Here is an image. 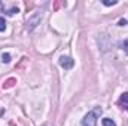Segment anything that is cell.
<instances>
[{
  "instance_id": "cell-8",
  "label": "cell",
  "mask_w": 128,
  "mask_h": 126,
  "mask_svg": "<svg viewBox=\"0 0 128 126\" xmlns=\"http://www.w3.org/2000/svg\"><path fill=\"white\" fill-rule=\"evenodd\" d=\"M119 46H121V49H122V51H124V52H125V54L128 55V40H124V42H121V43H119Z\"/></svg>"
},
{
  "instance_id": "cell-4",
  "label": "cell",
  "mask_w": 128,
  "mask_h": 126,
  "mask_svg": "<svg viewBox=\"0 0 128 126\" xmlns=\"http://www.w3.org/2000/svg\"><path fill=\"white\" fill-rule=\"evenodd\" d=\"M118 105H119L121 108H124V110H127L128 111V92H124V94L119 96V99H118Z\"/></svg>"
},
{
  "instance_id": "cell-5",
  "label": "cell",
  "mask_w": 128,
  "mask_h": 126,
  "mask_svg": "<svg viewBox=\"0 0 128 126\" xmlns=\"http://www.w3.org/2000/svg\"><path fill=\"white\" fill-rule=\"evenodd\" d=\"M15 83H16V79H15V77H9V79L3 83V89H9V88L15 86Z\"/></svg>"
},
{
  "instance_id": "cell-3",
  "label": "cell",
  "mask_w": 128,
  "mask_h": 126,
  "mask_svg": "<svg viewBox=\"0 0 128 126\" xmlns=\"http://www.w3.org/2000/svg\"><path fill=\"white\" fill-rule=\"evenodd\" d=\"M58 64L63 67L64 70H70V68H73V65H74V61H73L70 57H66V55H63V57H60V60H58Z\"/></svg>"
},
{
  "instance_id": "cell-9",
  "label": "cell",
  "mask_w": 128,
  "mask_h": 126,
  "mask_svg": "<svg viewBox=\"0 0 128 126\" xmlns=\"http://www.w3.org/2000/svg\"><path fill=\"white\" fill-rule=\"evenodd\" d=\"M4 30H6V19L0 16V31H4Z\"/></svg>"
},
{
  "instance_id": "cell-1",
  "label": "cell",
  "mask_w": 128,
  "mask_h": 126,
  "mask_svg": "<svg viewBox=\"0 0 128 126\" xmlns=\"http://www.w3.org/2000/svg\"><path fill=\"white\" fill-rule=\"evenodd\" d=\"M101 107H96L94 110L88 111L84 119H82V126H97V122L100 119V114H101Z\"/></svg>"
},
{
  "instance_id": "cell-6",
  "label": "cell",
  "mask_w": 128,
  "mask_h": 126,
  "mask_svg": "<svg viewBox=\"0 0 128 126\" xmlns=\"http://www.w3.org/2000/svg\"><path fill=\"white\" fill-rule=\"evenodd\" d=\"M101 123H103V126H116V123H115L112 119H109V117H104V119L101 120Z\"/></svg>"
},
{
  "instance_id": "cell-10",
  "label": "cell",
  "mask_w": 128,
  "mask_h": 126,
  "mask_svg": "<svg viewBox=\"0 0 128 126\" xmlns=\"http://www.w3.org/2000/svg\"><path fill=\"white\" fill-rule=\"evenodd\" d=\"M116 3H118V1H107V0L103 1V4H106V6H115Z\"/></svg>"
},
{
  "instance_id": "cell-7",
  "label": "cell",
  "mask_w": 128,
  "mask_h": 126,
  "mask_svg": "<svg viewBox=\"0 0 128 126\" xmlns=\"http://www.w3.org/2000/svg\"><path fill=\"white\" fill-rule=\"evenodd\" d=\"M2 63L3 64H8V63H10V55L6 52V54H2Z\"/></svg>"
},
{
  "instance_id": "cell-2",
  "label": "cell",
  "mask_w": 128,
  "mask_h": 126,
  "mask_svg": "<svg viewBox=\"0 0 128 126\" xmlns=\"http://www.w3.org/2000/svg\"><path fill=\"white\" fill-rule=\"evenodd\" d=\"M40 19H42V13L40 12H34L32 16H28L27 18V30L28 31H32L33 28H36L37 27V24H40Z\"/></svg>"
}]
</instances>
